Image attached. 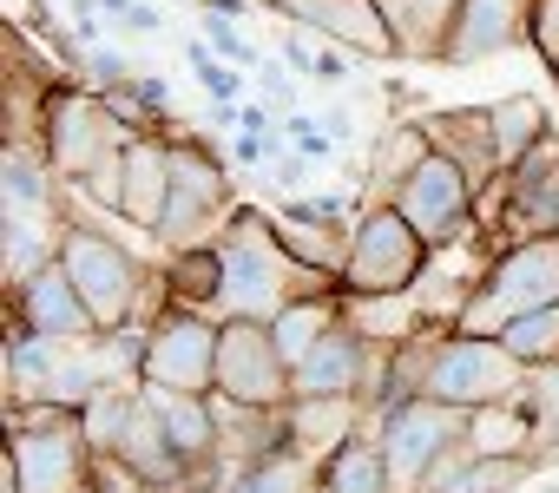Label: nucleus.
I'll use <instances>...</instances> for the list:
<instances>
[{"instance_id":"obj_1","label":"nucleus","mask_w":559,"mask_h":493,"mask_svg":"<svg viewBox=\"0 0 559 493\" xmlns=\"http://www.w3.org/2000/svg\"><path fill=\"white\" fill-rule=\"evenodd\" d=\"M217 257H224V297H217V323H276L290 303L304 297H343L336 277L304 270L284 243H276V217L257 204H237L224 237H217Z\"/></svg>"},{"instance_id":"obj_2","label":"nucleus","mask_w":559,"mask_h":493,"mask_svg":"<svg viewBox=\"0 0 559 493\" xmlns=\"http://www.w3.org/2000/svg\"><path fill=\"white\" fill-rule=\"evenodd\" d=\"M8 454H14L21 493H93L99 454L86 441V414L80 408L14 401V414H8Z\"/></svg>"},{"instance_id":"obj_3","label":"nucleus","mask_w":559,"mask_h":493,"mask_svg":"<svg viewBox=\"0 0 559 493\" xmlns=\"http://www.w3.org/2000/svg\"><path fill=\"white\" fill-rule=\"evenodd\" d=\"M559 303V237H533V243H513L487 264V277L467 290V303L454 310V329L461 336H500L513 316L526 310H546Z\"/></svg>"},{"instance_id":"obj_4","label":"nucleus","mask_w":559,"mask_h":493,"mask_svg":"<svg viewBox=\"0 0 559 493\" xmlns=\"http://www.w3.org/2000/svg\"><path fill=\"white\" fill-rule=\"evenodd\" d=\"M53 257H60L67 277L80 284V297H86L99 336L139 323V297H145L152 264H139L119 237H106V230H93V224H80V217H60V251H53Z\"/></svg>"},{"instance_id":"obj_5","label":"nucleus","mask_w":559,"mask_h":493,"mask_svg":"<svg viewBox=\"0 0 559 493\" xmlns=\"http://www.w3.org/2000/svg\"><path fill=\"white\" fill-rule=\"evenodd\" d=\"M428 270V243L415 237V224L376 197L356 211L349 224V264H343V297H408Z\"/></svg>"},{"instance_id":"obj_6","label":"nucleus","mask_w":559,"mask_h":493,"mask_svg":"<svg viewBox=\"0 0 559 493\" xmlns=\"http://www.w3.org/2000/svg\"><path fill=\"white\" fill-rule=\"evenodd\" d=\"M520 382H526V369L500 349V336H461V329H441L428 349V369H421V395L448 401L461 414L507 408L520 395Z\"/></svg>"},{"instance_id":"obj_7","label":"nucleus","mask_w":559,"mask_h":493,"mask_svg":"<svg viewBox=\"0 0 559 493\" xmlns=\"http://www.w3.org/2000/svg\"><path fill=\"white\" fill-rule=\"evenodd\" d=\"M165 139H171V204H165L158 243H165V257H171V251H198V243H217L237 204H230L224 158H217L204 139H185V132H165Z\"/></svg>"},{"instance_id":"obj_8","label":"nucleus","mask_w":559,"mask_h":493,"mask_svg":"<svg viewBox=\"0 0 559 493\" xmlns=\"http://www.w3.org/2000/svg\"><path fill=\"white\" fill-rule=\"evenodd\" d=\"M132 145V132L119 125V112L106 106V93H86V86H60L53 99H47V112H40V152H47V165H53V178H67L73 191L106 165V158H119Z\"/></svg>"},{"instance_id":"obj_9","label":"nucleus","mask_w":559,"mask_h":493,"mask_svg":"<svg viewBox=\"0 0 559 493\" xmlns=\"http://www.w3.org/2000/svg\"><path fill=\"white\" fill-rule=\"evenodd\" d=\"M467 428H474V414H461V408H448V401H428V395H408V401H395L389 414H376V441H382V454H389L395 493H421L428 473L467 441Z\"/></svg>"},{"instance_id":"obj_10","label":"nucleus","mask_w":559,"mask_h":493,"mask_svg":"<svg viewBox=\"0 0 559 493\" xmlns=\"http://www.w3.org/2000/svg\"><path fill=\"white\" fill-rule=\"evenodd\" d=\"M217 336L224 323L204 310H165L145 329V369L139 388H171V395H217Z\"/></svg>"},{"instance_id":"obj_11","label":"nucleus","mask_w":559,"mask_h":493,"mask_svg":"<svg viewBox=\"0 0 559 493\" xmlns=\"http://www.w3.org/2000/svg\"><path fill=\"white\" fill-rule=\"evenodd\" d=\"M389 204L415 224V237L428 243V251H448V243H461V237L474 230V204H480V191H474V178H467L454 158L428 152V158L389 191Z\"/></svg>"},{"instance_id":"obj_12","label":"nucleus","mask_w":559,"mask_h":493,"mask_svg":"<svg viewBox=\"0 0 559 493\" xmlns=\"http://www.w3.org/2000/svg\"><path fill=\"white\" fill-rule=\"evenodd\" d=\"M217 395L237 408H290V362L276 356L270 323H224L217 336Z\"/></svg>"},{"instance_id":"obj_13","label":"nucleus","mask_w":559,"mask_h":493,"mask_svg":"<svg viewBox=\"0 0 559 493\" xmlns=\"http://www.w3.org/2000/svg\"><path fill=\"white\" fill-rule=\"evenodd\" d=\"M500 237H507V251L533 237H559V132H546L500 178Z\"/></svg>"},{"instance_id":"obj_14","label":"nucleus","mask_w":559,"mask_h":493,"mask_svg":"<svg viewBox=\"0 0 559 493\" xmlns=\"http://www.w3.org/2000/svg\"><path fill=\"white\" fill-rule=\"evenodd\" d=\"M8 310L27 323V336H40V342H53V349H86V342L99 336V323H93V310H86V297H80V284L67 277L60 257L40 264L34 277H21V284L8 290Z\"/></svg>"},{"instance_id":"obj_15","label":"nucleus","mask_w":559,"mask_h":493,"mask_svg":"<svg viewBox=\"0 0 559 493\" xmlns=\"http://www.w3.org/2000/svg\"><path fill=\"white\" fill-rule=\"evenodd\" d=\"M526 34H533V0H461V14L448 27V47H441V67L500 60V53L526 47Z\"/></svg>"},{"instance_id":"obj_16","label":"nucleus","mask_w":559,"mask_h":493,"mask_svg":"<svg viewBox=\"0 0 559 493\" xmlns=\"http://www.w3.org/2000/svg\"><path fill=\"white\" fill-rule=\"evenodd\" d=\"M284 21L310 27L317 40H330V47H343L356 60H402V47H395L376 0H290Z\"/></svg>"},{"instance_id":"obj_17","label":"nucleus","mask_w":559,"mask_h":493,"mask_svg":"<svg viewBox=\"0 0 559 493\" xmlns=\"http://www.w3.org/2000/svg\"><path fill=\"white\" fill-rule=\"evenodd\" d=\"M421 132L441 158H454L474 191L500 184L507 165H500V139H493V106H441V112H421Z\"/></svg>"},{"instance_id":"obj_18","label":"nucleus","mask_w":559,"mask_h":493,"mask_svg":"<svg viewBox=\"0 0 559 493\" xmlns=\"http://www.w3.org/2000/svg\"><path fill=\"white\" fill-rule=\"evenodd\" d=\"M119 178H126L119 184V217L158 237L165 204H171V139L165 132L158 139H132L126 158H119Z\"/></svg>"},{"instance_id":"obj_19","label":"nucleus","mask_w":559,"mask_h":493,"mask_svg":"<svg viewBox=\"0 0 559 493\" xmlns=\"http://www.w3.org/2000/svg\"><path fill=\"white\" fill-rule=\"evenodd\" d=\"M362 408H369V401H356V395L290 401V408H284V421H290V447H297V454H310V460L323 467L336 447H349V441L362 434Z\"/></svg>"},{"instance_id":"obj_20","label":"nucleus","mask_w":559,"mask_h":493,"mask_svg":"<svg viewBox=\"0 0 559 493\" xmlns=\"http://www.w3.org/2000/svg\"><path fill=\"white\" fill-rule=\"evenodd\" d=\"M402 60H435L441 67V47H448V27L461 14V0H376Z\"/></svg>"},{"instance_id":"obj_21","label":"nucleus","mask_w":559,"mask_h":493,"mask_svg":"<svg viewBox=\"0 0 559 493\" xmlns=\"http://www.w3.org/2000/svg\"><path fill=\"white\" fill-rule=\"evenodd\" d=\"M276 217V211H270ZM276 243L317 277H336L343 290V264H349V224H297V217H276Z\"/></svg>"},{"instance_id":"obj_22","label":"nucleus","mask_w":559,"mask_h":493,"mask_svg":"<svg viewBox=\"0 0 559 493\" xmlns=\"http://www.w3.org/2000/svg\"><path fill=\"white\" fill-rule=\"evenodd\" d=\"M317 493H395V473H389V454H382V441L356 434L349 447H336V454L323 460V480H317Z\"/></svg>"},{"instance_id":"obj_23","label":"nucleus","mask_w":559,"mask_h":493,"mask_svg":"<svg viewBox=\"0 0 559 493\" xmlns=\"http://www.w3.org/2000/svg\"><path fill=\"white\" fill-rule=\"evenodd\" d=\"M165 277H171V303H178V310L217 316V297H224V257H217V243L171 251V257H165Z\"/></svg>"},{"instance_id":"obj_24","label":"nucleus","mask_w":559,"mask_h":493,"mask_svg":"<svg viewBox=\"0 0 559 493\" xmlns=\"http://www.w3.org/2000/svg\"><path fill=\"white\" fill-rule=\"evenodd\" d=\"M336 323H343V297H304V303H290L284 316L270 323V342H276V356L297 369V362H304L330 329H336Z\"/></svg>"},{"instance_id":"obj_25","label":"nucleus","mask_w":559,"mask_h":493,"mask_svg":"<svg viewBox=\"0 0 559 493\" xmlns=\"http://www.w3.org/2000/svg\"><path fill=\"white\" fill-rule=\"evenodd\" d=\"M53 165L40 145H8L0 152V197H8V211H40L53 217Z\"/></svg>"},{"instance_id":"obj_26","label":"nucleus","mask_w":559,"mask_h":493,"mask_svg":"<svg viewBox=\"0 0 559 493\" xmlns=\"http://www.w3.org/2000/svg\"><path fill=\"white\" fill-rule=\"evenodd\" d=\"M546 132H552V112L539 106V93H507V99H493V139H500V165H507V171H513Z\"/></svg>"},{"instance_id":"obj_27","label":"nucleus","mask_w":559,"mask_h":493,"mask_svg":"<svg viewBox=\"0 0 559 493\" xmlns=\"http://www.w3.org/2000/svg\"><path fill=\"white\" fill-rule=\"evenodd\" d=\"M317 480H323V467H317L310 454L276 447V454H263L257 467L230 473V486H224V493H317Z\"/></svg>"},{"instance_id":"obj_28","label":"nucleus","mask_w":559,"mask_h":493,"mask_svg":"<svg viewBox=\"0 0 559 493\" xmlns=\"http://www.w3.org/2000/svg\"><path fill=\"white\" fill-rule=\"evenodd\" d=\"M513 408L533 421L539 467H552V460H559V362H546V369H526V382H520Z\"/></svg>"},{"instance_id":"obj_29","label":"nucleus","mask_w":559,"mask_h":493,"mask_svg":"<svg viewBox=\"0 0 559 493\" xmlns=\"http://www.w3.org/2000/svg\"><path fill=\"white\" fill-rule=\"evenodd\" d=\"M500 349H507L520 369H546V362H559V303L513 316V323L500 329Z\"/></svg>"},{"instance_id":"obj_30","label":"nucleus","mask_w":559,"mask_h":493,"mask_svg":"<svg viewBox=\"0 0 559 493\" xmlns=\"http://www.w3.org/2000/svg\"><path fill=\"white\" fill-rule=\"evenodd\" d=\"M435 145H428V132H421V119H408V125H389L382 132V145H376V184H382V197L428 158Z\"/></svg>"},{"instance_id":"obj_31","label":"nucleus","mask_w":559,"mask_h":493,"mask_svg":"<svg viewBox=\"0 0 559 493\" xmlns=\"http://www.w3.org/2000/svg\"><path fill=\"white\" fill-rule=\"evenodd\" d=\"M237 14H243V0H217L211 14H198V27H204V47L217 53V60H230V67H257L263 53L237 34Z\"/></svg>"},{"instance_id":"obj_32","label":"nucleus","mask_w":559,"mask_h":493,"mask_svg":"<svg viewBox=\"0 0 559 493\" xmlns=\"http://www.w3.org/2000/svg\"><path fill=\"white\" fill-rule=\"evenodd\" d=\"M185 60H191V73H198L204 99H217V106H237V99H243V73H237L230 60H217L204 40H191V47H185Z\"/></svg>"},{"instance_id":"obj_33","label":"nucleus","mask_w":559,"mask_h":493,"mask_svg":"<svg viewBox=\"0 0 559 493\" xmlns=\"http://www.w3.org/2000/svg\"><path fill=\"white\" fill-rule=\"evenodd\" d=\"M526 47L539 53L546 73H559V0H533V34H526Z\"/></svg>"},{"instance_id":"obj_34","label":"nucleus","mask_w":559,"mask_h":493,"mask_svg":"<svg viewBox=\"0 0 559 493\" xmlns=\"http://www.w3.org/2000/svg\"><path fill=\"white\" fill-rule=\"evenodd\" d=\"M250 80H257V93H263V106H270V112H284V119L297 112V86L284 80V60H257V73H250Z\"/></svg>"},{"instance_id":"obj_35","label":"nucleus","mask_w":559,"mask_h":493,"mask_svg":"<svg viewBox=\"0 0 559 493\" xmlns=\"http://www.w3.org/2000/svg\"><path fill=\"white\" fill-rule=\"evenodd\" d=\"M276 217H297V224H349V197H284Z\"/></svg>"},{"instance_id":"obj_36","label":"nucleus","mask_w":559,"mask_h":493,"mask_svg":"<svg viewBox=\"0 0 559 493\" xmlns=\"http://www.w3.org/2000/svg\"><path fill=\"white\" fill-rule=\"evenodd\" d=\"M317 53H323V40H317L310 27L284 21V40H276V60H284V67H297V73H310V67H317Z\"/></svg>"},{"instance_id":"obj_37","label":"nucleus","mask_w":559,"mask_h":493,"mask_svg":"<svg viewBox=\"0 0 559 493\" xmlns=\"http://www.w3.org/2000/svg\"><path fill=\"white\" fill-rule=\"evenodd\" d=\"M86 73L99 80V93H112V86H126V80H139V67L119 53V47H93L86 53Z\"/></svg>"},{"instance_id":"obj_38","label":"nucleus","mask_w":559,"mask_h":493,"mask_svg":"<svg viewBox=\"0 0 559 493\" xmlns=\"http://www.w3.org/2000/svg\"><path fill=\"white\" fill-rule=\"evenodd\" d=\"M158 21H165V14H158V0H132V8L119 14V34H126V40H152Z\"/></svg>"},{"instance_id":"obj_39","label":"nucleus","mask_w":559,"mask_h":493,"mask_svg":"<svg viewBox=\"0 0 559 493\" xmlns=\"http://www.w3.org/2000/svg\"><path fill=\"white\" fill-rule=\"evenodd\" d=\"M349 60H356V53H343V47H330V40H323V53H317L310 80H317V86H343V80H349Z\"/></svg>"},{"instance_id":"obj_40","label":"nucleus","mask_w":559,"mask_h":493,"mask_svg":"<svg viewBox=\"0 0 559 493\" xmlns=\"http://www.w3.org/2000/svg\"><path fill=\"white\" fill-rule=\"evenodd\" d=\"M270 178H276V191L304 197V158H276V165H270Z\"/></svg>"},{"instance_id":"obj_41","label":"nucleus","mask_w":559,"mask_h":493,"mask_svg":"<svg viewBox=\"0 0 559 493\" xmlns=\"http://www.w3.org/2000/svg\"><path fill=\"white\" fill-rule=\"evenodd\" d=\"M230 158H237V165H270V152H263V145H257L250 132H237V145H230Z\"/></svg>"},{"instance_id":"obj_42","label":"nucleus","mask_w":559,"mask_h":493,"mask_svg":"<svg viewBox=\"0 0 559 493\" xmlns=\"http://www.w3.org/2000/svg\"><path fill=\"white\" fill-rule=\"evenodd\" d=\"M99 8H106V21H119V14L132 8V0H99Z\"/></svg>"},{"instance_id":"obj_43","label":"nucleus","mask_w":559,"mask_h":493,"mask_svg":"<svg viewBox=\"0 0 559 493\" xmlns=\"http://www.w3.org/2000/svg\"><path fill=\"white\" fill-rule=\"evenodd\" d=\"M250 8H270V14H284V8H290V0H250Z\"/></svg>"},{"instance_id":"obj_44","label":"nucleus","mask_w":559,"mask_h":493,"mask_svg":"<svg viewBox=\"0 0 559 493\" xmlns=\"http://www.w3.org/2000/svg\"><path fill=\"white\" fill-rule=\"evenodd\" d=\"M178 8H198V14H211V8H217V0H178Z\"/></svg>"},{"instance_id":"obj_45","label":"nucleus","mask_w":559,"mask_h":493,"mask_svg":"<svg viewBox=\"0 0 559 493\" xmlns=\"http://www.w3.org/2000/svg\"><path fill=\"white\" fill-rule=\"evenodd\" d=\"M552 80H559V73H552Z\"/></svg>"},{"instance_id":"obj_46","label":"nucleus","mask_w":559,"mask_h":493,"mask_svg":"<svg viewBox=\"0 0 559 493\" xmlns=\"http://www.w3.org/2000/svg\"><path fill=\"white\" fill-rule=\"evenodd\" d=\"M93 493H99V486H93Z\"/></svg>"}]
</instances>
